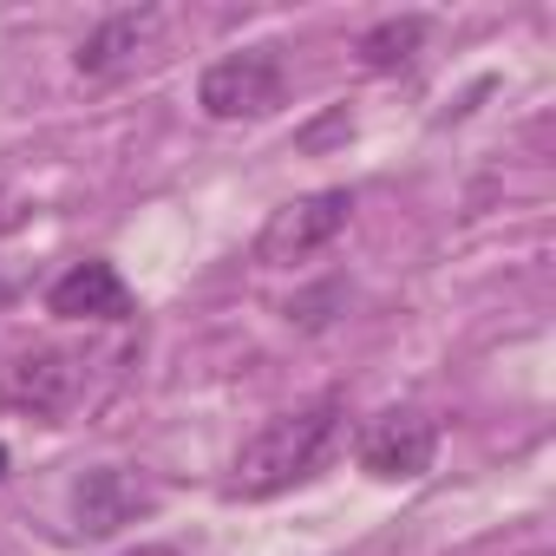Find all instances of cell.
I'll return each mask as SVG.
<instances>
[{
  "instance_id": "obj_1",
  "label": "cell",
  "mask_w": 556,
  "mask_h": 556,
  "mask_svg": "<svg viewBox=\"0 0 556 556\" xmlns=\"http://www.w3.org/2000/svg\"><path fill=\"white\" fill-rule=\"evenodd\" d=\"M341 419H348V413H341L334 393L262 419V426L242 439V452L229 458V497L262 504V497H282V491L308 484V478L328 465V452L341 445Z\"/></svg>"
},
{
  "instance_id": "obj_2",
  "label": "cell",
  "mask_w": 556,
  "mask_h": 556,
  "mask_svg": "<svg viewBox=\"0 0 556 556\" xmlns=\"http://www.w3.org/2000/svg\"><path fill=\"white\" fill-rule=\"evenodd\" d=\"M282 99H289V60L275 53V47L223 53V60H210L203 79H197V105H203V118H216V125L268 118V112H282Z\"/></svg>"
},
{
  "instance_id": "obj_3",
  "label": "cell",
  "mask_w": 556,
  "mask_h": 556,
  "mask_svg": "<svg viewBox=\"0 0 556 556\" xmlns=\"http://www.w3.org/2000/svg\"><path fill=\"white\" fill-rule=\"evenodd\" d=\"M354 223V190H315V197H295L282 203L262 236H255V262L262 268H295V262H315L321 249L341 242V229Z\"/></svg>"
},
{
  "instance_id": "obj_4",
  "label": "cell",
  "mask_w": 556,
  "mask_h": 556,
  "mask_svg": "<svg viewBox=\"0 0 556 556\" xmlns=\"http://www.w3.org/2000/svg\"><path fill=\"white\" fill-rule=\"evenodd\" d=\"M354 458H361L367 478H387V484H400V478H426L432 458H439V419L419 413V406H387L380 419H367Z\"/></svg>"
},
{
  "instance_id": "obj_5",
  "label": "cell",
  "mask_w": 556,
  "mask_h": 556,
  "mask_svg": "<svg viewBox=\"0 0 556 556\" xmlns=\"http://www.w3.org/2000/svg\"><path fill=\"white\" fill-rule=\"evenodd\" d=\"M86 393V354L79 348H34L0 374V400L34 413V419H66Z\"/></svg>"
},
{
  "instance_id": "obj_6",
  "label": "cell",
  "mask_w": 556,
  "mask_h": 556,
  "mask_svg": "<svg viewBox=\"0 0 556 556\" xmlns=\"http://www.w3.org/2000/svg\"><path fill=\"white\" fill-rule=\"evenodd\" d=\"M157 40H164V14H157V8H125V14H105V21L79 40L73 66H79V79L112 86V79H125L138 60H151Z\"/></svg>"
},
{
  "instance_id": "obj_7",
  "label": "cell",
  "mask_w": 556,
  "mask_h": 556,
  "mask_svg": "<svg viewBox=\"0 0 556 556\" xmlns=\"http://www.w3.org/2000/svg\"><path fill=\"white\" fill-rule=\"evenodd\" d=\"M151 510H157V491L125 465H99L73 484V517H79L86 536H118L125 523H138Z\"/></svg>"
},
{
  "instance_id": "obj_8",
  "label": "cell",
  "mask_w": 556,
  "mask_h": 556,
  "mask_svg": "<svg viewBox=\"0 0 556 556\" xmlns=\"http://www.w3.org/2000/svg\"><path fill=\"white\" fill-rule=\"evenodd\" d=\"M47 315H60V321H125L131 289H125V275L112 262H73L47 289Z\"/></svg>"
},
{
  "instance_id": "obj_9",
  "label": "cell",
  "mask_w": 556,
  "mask_h": 556,
  "mask_svg": "<svg viewBox=\"0 0 556 556\" xmlns=\"http://www.w3.org/2000/svg\"><path fill=\"white\" fill-rule=\"evenodd\" d=\"M419 40H426V21H419V14H406V21H380V27L361 34V66L393 73V66H406V60L419 53Z\"/></svg>"
},
{
  "instance_id": "obj_10",
  "label": "cell",
  "mask_w": 556,
  "mask_h": 556,
  "mask_svg": "<svg viewBox=\"0 0 556 556\" xmlns=\"http://www.w3.org/2000/svg\"><path fill=\"white\" fill-rule=\"evenodd\" d=\"M0 478H8V445H0Z\"/></svg>"
}]
</instances>
